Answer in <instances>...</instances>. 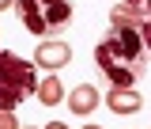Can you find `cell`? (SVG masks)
I'll use <instances>...</instances> for the list:
<instances>
[{
  "label": "cell",
  "mask_w": 151,
  "mask_h": 129,
  "mask_svg": "<svg viewBox=\"0 0 151 129\" xmlns=\"http://www.w3.org/2000/svg\"><path fill=\"white\" fill-rule=\"evenodd\" d=\"M144 38H140V19L125 15L121 8L110 12V34L94 46V65L106 76L110 87H132L147 72L144 65Z\"/></svg>",
  "instance_id": "1"
},
{
  "label": "cell",
  "mask_w": 151,
  "mask_h": 129,
  "mask_svg": "<svg viewBox=\"0 0 151 129\" xmlns=\"http://www.w3.org/2000/svg\"><path fill=\"white\" fill-rule=\"evenodd\" d=\"M38 72L30 61L0 50V110H15L23 99L38 95Z\"/></svg>",
  "instance_id": "2"
},
{
  "label": "cell",
  "mask_w": 151,
  "mask_h": 129,
  "mask_svg": "<svg viewBox=\"0 0 151 129\" xmlns=\"http://www.w3.org/2000/svg\"><path fill=\"white\" fill-rule=\"evenodd\" d=\"M15 15L30 34H60L72 27V0H15Z\"/></svg>",
  "instance_id": "3"
},
{
  "label": "cell",
  "mask_w": 151,
  "mask_h": 129,
  "mask_svg": "<svg viewBox=\"0 0 151 129\" xmlns=\"http://www.w3.org/2000/svg\"><path fill=\"white\" fill-rule=\"evenodd\" d=\"M72 61V46H64V42H42L34 50V65H42L45 72H57V69H64Z\"/></svg>",
  "instance_id": "4"
},
{
  "label": "cell",
  "mask_w": 151,
  "mask_h": 129,
  "mask_svg": "<svg viewBox=\"0 0 151 129\" xmlns=\"http://www.w3.org/2000/svg\"><path fill=\"white\" fill-rule=\"evenodd\" d=\"M106 106H110L113 114H136L140 106H144V99L132 91V87H110V95H106Z\"/></svg>",
  "instance_id": "5"
},
{
  "label": "cell",
  "mask_w": 151,
  "mask_h": 129,
  "mask_svg": "<svg viewBox=\"0 0 151 129\" xmlns=\"http://www.w3.org/2000/svg\"><path fill=\"white\" fill-rule=\"evenodd\" d=\"M98 106V87L94 84H79L72 95H68V110L72 114H91Z\"/></svg>",
  "instance_id": "6"
},
{
  "label": "cell",
  "mask_w": 151,
  "mask_h": 129,
  "mask_svg": "<svg viewBox=\"0 0 151 129\" xmlns=\"http://www.w3.org/2000/svg\"><path fill=\"white\" fill-rule=\"evenodd\" d=\"M64 95L68 91H64V84H60L57 76H45V80L38 84V103H42V106H57Z\"/></svg>",
  "instance_id": "7"
},
{
  "label": "cell",
  "mask_w": 151,
  "mask_h": 129,
  "mask_svg": "<svg viewBox=\"0 0 151 129\" xmlns=\"http://www.w3.org/2000/svg\"><path fill=\"white\" fill-rule=\"evenodd\" d=\"M117 8H121L125 15H132V19H140V23H144V19H151V0H121Z\"/></svg>",
  "instance_id": "8"
},
{
  "label": "cell",
  "mask_w": 151,
  "mask_h": 129,
  "mask_svg": "<svg viewBox=\"0 0 151 129\" xmlns=\"http://www.w3.org/2000/svg\"><path fill=\"white\" fill-rule=\"evenodd\" d=\"M140 38H144V53L151 57V19H144V23H140Z\"/></svg>",
  "instance_id": "9"
},
{
  "label": "cell",
  "mask_w": 151,
  "mask_h": 129,
  "mask_svg": "<svg viewBox=\"0 0 151 129\" xmlns=\"http://www.w3.org/2000/svg\"><path fill=\"white\" fill-rule=\"evenodd\" d=\"M0 129H19V122H15L12 110H0Z\"/></svg>",
  "instance_id": "10"
},
{
  "label": "cell",
  "mask_w": 151,
  "mask_h": 129,
  "mask_svg": "<svg viewBox=\"0 0 151 129\" xmlns=\"http://www.w3.org/2000/svg\"><path fill=\"white\" fill-rule=\"evenodd\" d=\"M42 129H68V125H64V122H45Z\"/></svg>",
  "instance_id": "11"
},
{
  "label": "cell",
  "mask_w": 151,
  "mask_h": 129,
  "mask_svg": "<svg viewBox=\"0 0 151 129\" xmlns=\"http://www.w3.org/2000/svg\"><path fill=\"white\" fill-rule=\"evenodd\" d=\"M4 8H15V0H0V12H4Z\"/></svg>",
  "instance_id": "12"
},
{
  "label": "cell",
  "mask_w": 151,
  "mask_h": 129,
  "mask_svg": "<svg viewBox=\"0 0 151 129\" xmlns=\"http://www.w3.org/2000/svg\"><path fill=\"white\" fill-rule=\"evenodd\" d=\"M83 129H102V125H83Z\"/></svg>",
  "instance_id": "13"
},
{
  "label": "cell",
  "mask_w": 151,
  "mask_h": 129,
  "mask_svg": "<svg viewBox=\"0 0 151 129\" xmlns=\"http://www.w3.org/2000/svg\"><path fill=\"white\" fill-rule=\"evenodd\" d=\"M23 129H34V125H23Z\"/></svg>",
  "instance_id": "14"
}]
</instances>
